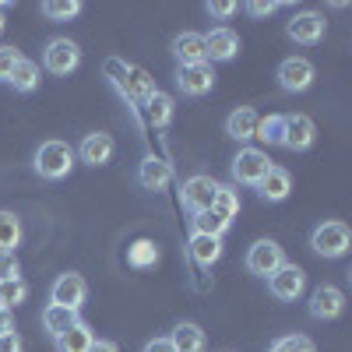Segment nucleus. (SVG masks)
I'll use <instances>...</instances> for the list:
<instances>
[{
  "label": "nucleus",
  "mask_w": 352,
  "mask_h": 352,
  "mask_svg": "<svg viewBox=\"0 0 352 352\" xmlns=\"http://www.w3.org/2000/svg\"><path fill=\"white\" fill-rule=\"evenodd\" d=\"M71 166H74V148L67 141H43L32 155V169L43 180H64Z\"/></svg>",
  "instance_id": "1"
},
{
  "label": "nucleus",
  "mask_w": 352,
  "mask_h": 352,
  "mask_svg": "<svg viewBox=\"0 0 352 352\" xmlns=\"http://www.w3.org/2000/svg\"><path fill=\"white\" fill-rule=\"evenodd\" d=\"M272 169V159L268 152L261 148H250V144H243V148L232 155L229 162V173H232V184H243V187H257L264 180V173Z\"/></svg>",
  "instance_id": "2"
},
{
  "label": "nucleus",
  "mask_w": 352,
  "mask_h": 352,
  "mask_svg": "<svg viewBox=\"0 0 352 352\" xmlns=\"http://www.w3.org/2000/svg\"><path fill=\"white\" fill-rule=\"evenodd\" d=\"M310 247L320 257H345L349 247H352V232H349L345 222H320L310 232Z\"/></svg>",
  "instance_id": "3"
},
{
  "label": "nucleus",
  "mask_w": 352,
  "mask_h": 352,
  "mask_svg": "<svg viewBox=\"0 0 352 352\" xmlns=\"http://www.w3.org/2000/svg\"><path fill=\"white\" fill-rule=\"evenodd\" d=\"M81 64V50L74 39H50L43 50V67L56 78H67L71 71H78Z\"/></svg>",
  "instance_id": "4"
},
{
  "label": "nucleus",
  "mask_w": 352,
  "mask_h": 352,
  "mask_svg": "<svg viewBox=\"0 0 352 352\" xmlns=\"http://www.w3.org/2000/svg\"><path fill=\"white\" fill-rule=\"evenodd\" d=\"M268 289H272V296H275V300H282V303H296V300L303 296V289H307V275H303L300 264H289V261H285L278 272L268 275Z\"/></svg>",
  "instance_id": "5"
},
{
  "label": "nucleus",
  "mask_w": 352,
  "mask_h": 352,
  "mask_svg": "<svg viewBox=\"0 0 352 352\" xmlns=\"http://www.w3.org/2000/svg\"><path fill=\"white\" fill-rule=\"evenodd\" d=\"M215 190H219V180H212V176L197 173V176H190V180H184V187H180V201H184V208H187L190 215H197V212H208V208H212Z\"/></svg>",
  "instance_id": "6"
},
{
  "label": "nucleus",
  "mask_w": 352,
  "mask_h": 352,
  "mask_svg": "<svg viewBox=\"0 0 352 352\" xmlns=\"http://www.w3.org/2000/svg\"><path fill=\"white\" fill-rule=\"evenodd\" d=\"M85 296H88V282H85L78 272L56 275V282H53V289H50V303L67 307V310H81V307H85Z\"/></svg>",
  "instance_id": "7"
},
{
  "label": "nucleus",
  "mask_w": 352,
  "mask_h": 352,
  "mask_svg": "<svg viewBox=\"0 0 352 352\" xmlns=\"http://www.w3.org/2000/svg\"><path fill=\"white\" fill-rule=\"evenodd\" d=\"M324 32H328V21H324V14H317V11H300L296 18L285 25V36L292 43H300V46L320 43V39H324Z\"/></svg>",
  "instance_id": "8"
},
{
  "label": "nucleus",
  "mask_w": 352,
  "mask_h": 352,
  "mask_svg": "<svg viewBox=\"0 0 352 352\" xmlns=\"http://www.w3.org/2000/svg\"><path fill=\"white\" fill-rule=\"evenodd\" d=\"M285 264V254L275 240H257L250 250H247V272L250 275H261V278H268L272 272H278Z\"/></svg>",
  "instance_id": "9"
},
{
  "label": "nucleus",
  "mask_w": 352,
  "mask_h": 352,
  "mask_svg": "<svg viewBox=\"0 0 352 352\" xmlns=\"http://www.w3.org/2000/svg\"><path fill=\"white\" fill-rule=\"evenodd\" d=\"M116 74H120V78H116V85H120V92H124L131 102H141V106H144V99L155 92V78L144 71V67H134V64L127 67V64H120V67H116Z\"/></svg>",
  "instance_id": "10"
},
{
  "label": "nucleus",
  "mask_w": 352,
  "mask_h": 352,
  "mask_svg": "<svg viewBox=\"0 0 352 352\" xmlns=\"http://www.w3.org/2000/svg\"><path fill=\"white\" fill-rule=\"evenodd\" d=\"M314 78H317V71L307 56H289V60L278 64V85L285 92H307L314 85Z\"/></svg>",
  "instance_id": "11"
},
{
  "label": "nucleus",
  "mask_w": 352,
  "mask_h": 352,
  "mask_svg": "<svg viewBox=\"0 0 352 352\" xmlns=\"http://www.w3.org/2000/svg\"><path fill=\"white\" fill-rule=\"evenodd\" d=\"M345 314V292L338 285H317L310 292V317L314 320H335Z\"/></svg>",
  "instance_id": "12"
},
{
  "label": "nucleus",
  "mask_w": 352,
  "mask_h": 352,
  "mask_svg": "<svg viewBox=\"0 0 352 352\" xmlns=\"http://www.w3.org/2000/svg\"><path fill=\"white\" fill-rule=\"evenodd\" d=\"M317 138V127L307 113H285V134H282V144L289 152H307Z\"/></svg>",
  "instance_id": "13"
},
{
  "label": "nucleus",
  "mask_w": 352,
  "mask_h": 352,
  "mask_svg": "<svg viewBox=\"0 0 352 352\" xmlns=\"http://www.w3.org/2000/svg\"><path fill=\"white\" fill-rule=\"evenodd\" d=\"M236 53H240V36L232 32V28L219 25V28H212V32L204 36V60H219V64H229Z\"/></svg>",
  "instance_id": "14"
},
{
  "label": "nucleus",
  "mask_w": 352,
  "mask_h": 352,
  "mask_svg": "<svg viewBox=\"0 0 352 352\" xmlns=\"http://www.w3.org/2000/svg\"><path fill=\"white\" fill-rule=\"evenodd\" d=\"M176 88L184 96H208L215 88L212 64H194V67H176Z\"/></svg>",
  "instance_id": "15"
},
{
  "label": "nucleus",
  "mask_w": 352,
  "mask_h": 352,
  "mask_svg": "<svg viewBox=\"0 0 352 352\" xmlns=\"http://www.w3.org/2000/svg\"><path fill=\"white\" fill-rule=\"evenodd\" d=\"M113 152H116V141H113V134H102V131L85 134L78 144V159L85 166H106L113 159Z\"/></svg>",
  "instance_id": "16"
},
{
  "label": "nucleus",
  "mask_w": 352,
  "mask_h": 352,
  "mask_svg": "<svg viewBox=\"0 0 352 352\" xmlns=\"http://www.w3.org/2000/svg\"><path fill=\"white\" fill-rule=\"evenodd\" d=\"M138 184H141L144 190H166V187L173 184L169 162H162V159H155V155L141 159V166H138Z\"/></svg>",
  "instance_id": "17"
},
{
  "label": "nucleus",
  "mask_w": 352,
  "mask_h": 352,
  "mask_svg": "<svg viewBox=\"0 0 352 352\" xmlns=\"http://www.w3.org/2000/svg\"><path fill=\"white\" fill-rule=\"evenodd\" d=\"M173 56L180 60V67L208 64V60H204V36L201 32H180L173 39Z\"/></svg>",
  "instance_id": "18"
},
{
  "label": "nucleus",
  "mask_w": 352,
  "mask_h": 352,
  "mask_svg": "<svg viewBox=\"0 0 352 352\" xmlns=\"http://www.w3.org/2000/svg\"><path fill=\"white\" fill-rule=\"evenodd\" d=\"M257 120H261V116H257L250 106H240V109H232V113L226 116V134H229L232 141L247 144V141H254V134H257Z\"/></svg>",
  "instance_id": "19"
},
{
  "label": "nucleus",
  "mask_w": 352,
  "mask_h": 352,
  "mask_svg": "<svg viewBox=\"0 0 352 352\" xmlns=\"http://www.w3.org/2000/svg\"><path fill=\"white\" fill-rule=\"evenodd\" d=\"M289 190H292V176H289L282 166H272L268 173H264V180L257 184L261 201H272V204L285 201V197H289Z\"/></svg>",
  "instance_id": "20"
},
{
  "label": "nucleus",
  "mask_w": 352,
  "mask_h": 352,
  "mask_svg": "<svg viewBox=\"0 0 352 352\" xmlns=\"http://www.w3.org/2000/svg\"><path fill=\"white\" fill-rule=\"evenodd\" d=\"M78 310H67V307H56V303H46L43 307V331L56 342V338H60L67 328H74L78 324Z\"/></svg>",
  "instance_id": "21"
},
{
  "label": "nucleus",
  "mask_w": 352,
  "mask_h": 352,
  "mask_svg": "<svg viewBox=\"0 0 352 352\" xmlns=\"http://www.w3.org/2000/svg\"><path fill=\"white\" fill-rule=\"evenodd\" d=\"M169 342H173L176 352H204V345H208V338H204V331L194 324V320H180V324L173 328Z\"/></svg>",
  "instance_id": "22"
},
{
  "label": "nucleus",
  "mask_w": 352,
  "mask_h": 352,
  "mask_svg": "<svg viewBox=\"0 0 352 352\" xmlns=\"http://www.w3.org/2000/svg\"><path fill=\"white\" fill-rule=\"evenodd\" d=\"M144 116H148V124L159 127V131L169 127L173 124V96H166V92H159V88H155V92L144 99Z\"/></svg>",
  "instance_id": "23"
},
{
  "label": "nucleus",
  "mask_w": 352,
  "mask_h": 352,
  "mask_svg": "<svg viewBox=\"0 0 352 352\" xmlns=\"http://www.w3.org/2000/svg\"><path fill=\"white\" fill-rule=\"evenodd\" d=\"M96 342V331L85 324V320H78L74 328H67L60 338H56V352H88Z\"/></svg>",
  "instance_id": "24"
},
{
  "label": "nucleus",
  "mask_w": 352,
  "mask_h": 352,
  "mask_svg": "<svg viewBox=\"0 0 352 352\" xmlns=\"http://www.w3.org/2000/svg\"><path fill=\"white\" fill-rule=\"evenodd\" d=\"M190 257H194V264H201V268H212V264L222 257V240L194 232L190 236Z\"/></svg>",
  "instance_id": "25"
},
{
  "label": "nucleus",
  "mask_w": 352,
  "mask_h": 352,
  "mask_svg": "<svg viewBox=\"0 0 352 352\" xmlns=\"http://www.w3.org/2000/svg\"><path fill=\"white\" fill-rule=\"evenodd\" d=\"M39 64L36 60H28V56H21L18 60V67L11 71V78H8V85L14 88V92H36L39 88Z\"/></svg>",
  "instance_id": "26"
},
{
  "label": "nucleus",
  "mask_w": 352,
  "mask_h": 352,
  "mask_svg": "<svg viewBox=\"0 0 352 352\" xmlns=\"http://www.w3.org/2000/svg\"><path fill=\"white\" fill-rule=\"evenodd\" d=\"M190 226H194V232H201V236H215V240H222V236H226V229H229L232 222L222 219L215 208H208V212H197V215L190 219Z\"/></svg>",
  "instance_id": "27"
},
{
  "label": "nucleus",
  "mask_w": 352,
  "mask_h": 352,
  "mask_svg": "<svg viewBox=\"0 0 352 352\" xmlns=\"http://www.w3.org/2000/svg\"><path fill=\"white\" fill-rule=\"evenodd\" d=\"M212 208H215L222 219H229V222L236 219V215H240V194H236V187H226V184H219Z\"/></svg>",
  "instance_id": "28"
},
{
  "label": "nucleus",
  "mask_w": 352,
  "mask_h": 352,
  "mask_svg": "<svg viewBox=\"0 0 352 352\" xmlns=\"http://www.w3.org/2000/svg\"><path fill=\"white\" fill-rule=\"evenodd\" d=\"M282 134H285V116L282 113H268L264 120H257V134L264 144H282Z\"/></svg>",
  "instance_id": "29"
},
{
  "label": "nucleus",
  "mask_w": 352,
  "mask_h": 352,
  "mask_svg": "<svg viewBox=\"0 0 352 352\" xmlns=\"http://www.w3.org/2000/svg\"><path fill=\"white\" fill-rule=\"evenodd\" d=\"M21 243V222L14 212H0V250H11Z\"/></svg>",
  "instance_id": "30"
},
{
  "label": "nucleus",
  "mask_w": 352,
  "mask_h": 352,
  "mask_svg": "<svg viewBox=\"0 0 352 352\" xmlns=\"http://www.w3.org/2000/svg\"><path fill=\"white\" fill-rule=\"evenodd\" d=\"M43 14L50 21H71L81 14V4L78 0H43Z\"/></svg>",
  "instance_id": "31"
},
{
  "label": "nucleus",
  "mask_w": 352,
  "mask_h": 352,
  "mask_svg": "<svg viewBox=\"0 0 352 352\" xmlns=\"http://www.w3.org/2000/svg\"><path fill=\"white\" fill-rule=\"evenodd\" d=\"M25 296H28V285L21 278L0 282V307H4V310H14L18 303H25Z\"/></svg>",
  "instance_id": "32"
},
{
  "label": "nucleus",
  "mask_w": 352,
  "mask_h": 352,
  "mask_svg": "<svg viewBox=\"0 0 352 352\" xmlns=\"http://www.w3.org/2000/svg\"><path fill=\"white\" fill-rule=\"evenodd\" d=\"M268 352H317V345H314L307 335H285V338H278Z\"/></svg>",
  "instance_id": "33"
},
{
  "label": "nucleus",
  "mask_w": 352,
  "mask_h": 352,
  "mask_svg": "<svg viewBox=\"0 0 352 352\" xmlns=\"http://www.w3.org/2000/svg\"><path fill=\"white\" fill-rule=\"evenodd\" d=\"M11 278H21V264L11 250H0V282H11Z\"/></svg>",
  "instance_id": "34"
},
{
  "label": "nucleus",
  "mask_w": 352,
  "mask_h": 352,
  "mask_svg": "<svg viewBox=\"0 0 352 352\" xmlns=\"http://www.w3.org/2000/svg\"><path fill=\"white\" fill-rule=\"evenodd\" d=\"M18 60H21V53L14 46H0V81L11 78V71L18 67Z\"/></svg>",
  "instance_id": "35"
},
{
  "label": "nucleus",
  "mask_w": 352,
  "mask_h": 352,
  "mask_svg": "<svg viewBox=\"0 0 352 352\" xmlns=\"http://www.w3.org/2000/svg\"><path fill=\"white\" fill-rule=\"evenodd\" d=\"M282 4H275V0H254V4H247V11L254 14V18H268V14H275Z\"/></svg>",
  "instance_id": "36"
},
{
  "label": "nucleus",
  "mask_w": 352,
  "mask_h": 352,
  "mask_svg": "<svg viewBox=\"0 0 352 352\" xmlns=\"http://www.w3.org/2000/svg\"><path fill=\"white\" fill-rule=\"evenodd\" d=\"M212 18H229V14H236V4H229V0H215V4L204 8Z\"/></svg>",
  "instance_id": "37"
},
{
  "label": "nucleus",
  "mask_w": 352,
  "mask_h": 352,
  "mask_svg": "<svg viewBox=\"0 0 352 352\" xmlns=\"http://www.w3.org/2000/svg\"><path fill=\"white\" fill-rule=\"evenodd\" d=\"M0 352H21V338H18V331H14V328L0 335Z\"/></svg>",
  "instance_id": "38"
},
{
  "label": "nucleus",
  "mask_w": 352,
  "mask_h": 352,
  "mask_svg": "<svg viewBox=\"0 0 352 352\" xmlns=\"http://www.w3.org/2000/svg\"><path fill=\"white\" fill-rule=\"evenodd\" d=\"M141 352H176V349H173V342H169V338H152Z\"/></svg>",
  "instance_id": "39"
},
{
  "label": "nucleus",
  "mask_w": 352,
  "mask_h": 352,
  "mask_svg": "<svg viewBox=\"0 0 352 352\" xmlns=\"http://www.w3.org/2000/svg\"><path fill=\"white\" fill-rule=\"evenodd\" d=\"M88 352H120V349H116V342H106V338H96V342H92V349H88Z\"/></svg>",
  "instance_id": "40"
},
{
  "label": "nucleus",
  "mask_w": 352,
  "mask_h": 352,
  "mask_svg": "<svg viewBox=\"0 0 352 352\" xmlns=\"http://www.w3.org/2000/svg\"><path fill=\"white\" fill-rule=\"evenodd\" d=\"M4 331H11V310L0 307V335H4Z\"/></svg>",
  "instance_id": "41"
},
{
  "label": "nucleus",
  "mask_w": 352,
  "mask_h": 352,
  "mask_svg": "<svg viewBox=\"0 0 352 352\" xmlns=\"http://www.w3.org/2000/svg\"><path fill=\"white\" fill-rule=\"evenodd\" d=\"M4 25H8V18H4V8H0V32H4Z\"/></svg>",
  "instance_id": "42"
}]
</instances>
